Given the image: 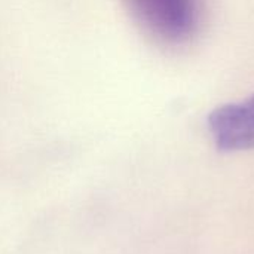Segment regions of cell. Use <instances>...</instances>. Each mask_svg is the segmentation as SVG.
I'll use <instances>...</instances> for the list:
<instances>
[{
  "label": "cell",
  "mask_w": 254,
  "mask_h": 254,
  "mask_svg": "<svg viewBox=\"0 0 254 254\" xmlns=\"http://www.w3.org/2000/svg\"><path fill=\"white\" fill-rule=\"evenodd\" d=\"M135 19L156 39L179 45L192 39L199 24L198 0H125Z\"/></svg>",
  "instance_id": "6da1fadb"
},
{
  "label": "cell",
  "mask_w": 254,
  "mask_h": 254,
  "mask_svg": "<svg viewBox=\"0 0 254 254\" xmlns=\"http://www.w3.org/2000/svg\"><path fill=\"white\" fill-rule=\"evenodd\" d=\"M208 128L222 152L254 149V94L213 110L208 116Z\"/></svg>",
  "instance_id": "7a4b0ae2"
}]
</instances>
